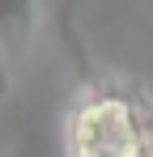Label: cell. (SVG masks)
<instances>
[{"instance_id":"cell-1","label":"cell","mask_w":153,"mask_h":157,"mask_svg":"<svg viewBox=\"0 0 153 157\" xmlns=\"http://www.w3.org/2000/svg\"><path fill=\"white\" fill-rule=\"evenodd\" d=\"M68 157H153V106L124 85H89L68 115Z\"/></svg>"},{"instance_id":"cell-2","label":"cell","mask_w":153,"mask_h":157,"mask_svg":"<svg viewBox=\"0 0 153 157\" xmlns=\"http://www.w3.org/2000/svg\"><path fill=\"white\" fill-rule=\"evenodd\" d=\"M38 30V9L34 0H0V55L17 59L30 51Z\"/></svg>"},{"instance_id":"cell-3","label":"cell","mask_w":153,"mask_h":157,"mask_svg":"<svg viewBox=\"0 0 153 157\" xmlns=\"http://www.w3.org/2000/svg\"><path fill=\"white\" fill-rule=\"evenodd\" d=\"M13 94V77H9V64L0 59V98H9Z\"/></svg>"}]
</instances>
